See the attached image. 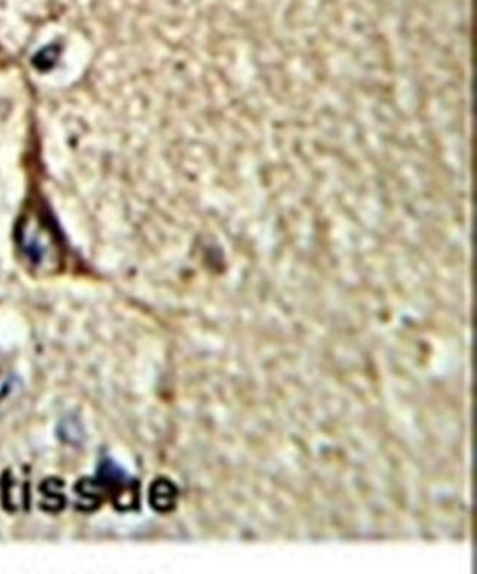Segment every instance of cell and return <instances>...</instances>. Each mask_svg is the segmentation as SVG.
Here are the masks:
<instances>
[{
	"instance_id": "obj_1",
	"label": "cell",
	"mask_w": 477,
	"mask_h": 574,
	"mask_svg": "<svg viewBox=\"0 0 477 574\" xmlns=\"http://www.w3.org/2000/svg\"><path fill=\"white\" fill-rule=\"evenodd\" d=\"M18 245L31 266L50 272L60 262L59 245L50 225L36 213H30L19 225Z\"/></svg>"
},
{
	"instance_id": "obj_2",
	"label": "cell",
	"mask_w": 477,
	"mask_h": 574,
	"mask_svg": "<svg viewBox=\"0 0 477 574\" xmlns=\"http://www.w3.org/2000/svg\"><path fill=\"white\" fill-rule=\"evenodd\" d=\"M151 503L160 511L169 510L175 503V488L168 481H157L151 492Z\"/></svg>"
}]
</instances>
